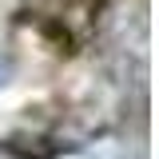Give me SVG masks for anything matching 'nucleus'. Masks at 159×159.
Instances as JSON below:
<instances>
[{
  "instance_id": "1",
  "label": "nucleus",
  "mask_w": 159,
  "mask_h": 159,
  "mask_svg": "<svg viewBox=\"0 0 159 159\" xmlns=\"http://www.w3.org/2000/svg\"><path fill=\"white\" fill-rule=\"evenodd\" d=\"M4 76H8V64H4V60H0V84H4Z\"/></svg>"
}]
</instances>
